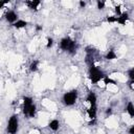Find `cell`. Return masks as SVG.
Wrapping results in <instances>:
<instances>
[{"instance_id": "1", "label": "cell", "mask_w": 134, "mask_h": 134, "mask_svg": "<svg viewBox=\"0 0 134 134\" xmlns=\"http://www.w3.org/2000/svg\"><path fill=\"white\" fill-rule=\"evenodd\" d=\"M106 76V74L94 64L89 66V80L91 82V84H97L100 80H104V77Z\"/></svg>"}, {"instance_id": "2", "label": "cell", "mask_w": 134, "mask_h": 134, "mask_svg": "<svg viewBox=\"0 0 134 134\" xmlns=\"http://www.w3.org/2000/svg\"><path fill=\"white\" fill-rule=\"evenodd\" d=\"M76 98H77V90L73 89V90H70L68 92H65L63 94L62 100H63V104L65 106L70 107V106H73L75 104Z\"/></svg>"}, {"instance_id": "3", "label": "cell", "mask_w": 134, "mask_h": 134, "mask_svg": "<svg viewBox=\"0 0 134 134\" xmlns=\"http://www.w3.org/2000/svg\"><path fill=\"white\" fill-rule=\"evenodd\" d=\"M19 129V119H18V115L17 114H13L7 121V127H6V131L8 134H16L18 132Z\"/></svg>"}, {"instance_id": "4", "label": "cell", "mask_w": 134, "mask_h": 134, "mask_svg": "<svg viewBox=\"0 0 134 134\" xmlns=\"http://www.w3.org/2000/svg\"><path fill=\"white\" fill-rule=\"evenodd\" d=\"M22 99H23V114L25 116H28V112H29L30 107L34 104V100L30 96H23Z\"/></svg>"}, {"instance_id": "5", "label": "cell", "mask_w": 134, "mask_h": 134, "mask_svg": "<svg viewBox=\"0 0 134 134\" xmlns=\"http://www.w3.org/2000/svg\"><path fill=\"white\" fill-rule=\"evenodd\" d=\"M5 20L8 22V23H16L19 19H18V14L14 10H8L6 14H5Z\"/></svg>"}, {"instance_id": "6", "label": "cell", "mask_w": 134, "mask_h": 134, "mask_svg": "<svg viewBox=\"0 0 134 134\" xmlns=\"http://www.w3.org/2000/svg\"><path fill=\"white\" fill-rule=\"evenodd\" d=\"M71 42H72V39H70L69 37H65V38H63V39L61 40V42H60V48H61L62 50L68 51Z\"/></svg>"}, {"instance_id": "7", "label": "cell", "mask_w": 134, "mask_h": 134, "mask_svg": "<svg viewBox=\"0 0 134 134\" xmlns=\"http://www.w3.org/2000/svg\"><path fill=\"white\" fill-rule=\"evenodd\" d=\"M86 100L90 104V106H96V94L92 91H90L88 94H87V97H86Z\"/></svg>"}, {"instance_id": "8", "label": "cell", "mask_w": 134, "mask_h": 134, "mask_svg": "<svg viewBox=\"0 0 134 134\" xmlns=\"http://www.w3.org/2000/svg\"><path fill=\"white\" fill-rule=\"evenodd\" d=\"M96 112H97L96 106H90V107L87 109V114H88L90 120H91V119H96Z\"/></svg>"}, {"instance_id": "9", "label": "cell", "mask_w": 134, "mask_h": 134, "mask_svg": "<svg viewBox=\"0 0 134 134\" xmlns=\"http://www.w3.org/2000/svg\"><path fill=\"white\" fill-rule=\"evenodd\" d=\"M48 128L52 131H58L60 128V121L58 119H52L48 122Z\"/></svg>"}, {"instance_id": "10", "label": "cell", "mask_w": 134, "mask_h": 134, "mask_svg": "<svg viewBox=\"0 0 134 134\" xmlns=\"http://www.w3.org/2000/svg\"><path fill=\"white\" fill-rule=\"evenodd\" d=\"M128 19H129V14L128 13H122L120 16L117 17V23L120 24V25H125Z\"/></svg>"}, {"instance_id": "11", "label": "cell", "mask_w": 134, "mask_h": 134, "mask_svg": "<svg viewBox=\"0 0 134 134\" xmlns=\"http://www.w3.org/2000/svg\"><path fill=\"white\" fill-rule=\"evenodd\" d=\"M27 4V6L30 8V9H34V10H37L38 9V6L40 5V1L39 0H31V1H26L25 2Z\"/></svg>"}, {"instance_id": "12", "label": "cell", "mask_w": 134, "mask_h": 134, "mask_svg": "<svg viewBox=\"0 0 134 134\" xmlns=\"http://www.w3.org/2000/svg\"><path fill=\"white\" fill-rule=\"evenodd\" d=\"M27 24H28V22H27V21H25V20H18L16 23H14V24H13V26H14L15 28H17V29H20V28L25 27Z\"/></svg>"}, {"instance_id": "13", "label": "cell", "mask_w": 134, "mask_h": 134, "mask_svg": "<svg viewBox=\"0 0 134 134\" xmlns=\"http://www.w3.org/2000/svg\"><path fill=\"white\" fill-rule=\"evenodd\" d=\"M126 111L128 112V114L130 115V117H134V105L129 102L127 104V107H126Z\"/></svg>"}, {"instance_id": "14", "label": "cell", "mask_w": 134, "mask_h": 134, "mask_svg": "<svg viewBox=\"0 0 134 134\" xmlns=\"http://www.w3.org/2000/svg\"><path fill=\"white\" fill-rule=\"evenodd\" d=\"M116 58H117V55H116V53H115V51H114L113 49H110V50L106 53V55H105V59H106V60H109V61L115 60Z\"/></svg>"}, {"instance_id": "15", "label": "cell", "mask_w": 134, "mask_h": 134, "mask_svg": "<svg viewBox=\"0 0 134 134\" xmlns=\"http://www.w3.org/2000/svg\"><path fill=\"white\" fill-rule=\"evenodd\" d=\"M76 48H77L76 42H75L74 40H72V42H71V44H70V47H69V49H68V52L73 55V54L76 52Z\"/></svg>"}, {"instance_id": "16", "label": "cell", "mask_w": 134, "mask_h": 134, "mask_svg": "<svg viewBox=\"0 0 134 134\" xmlns=\"http://www.w3.org/2000/svg\"><path fill=\"white\" fill-rule=\"evenodd\" d=\"M38 66H39V61L35 60V61H32V62L30 63V65H29V70H30L31 72H36V71L38 70Z\"/></svg>"}, {"instance_id": "17", "label": "cell", "mask_w": 134, "mask_h": 134, "mask_svg": "<svg viewBox=\"0 0 134 134\" xmlns=\"http://www.w3.org/2000/svg\"><path fill=\"white\" fill-rule=\"evenodd\" d=\"M36 110H37L36 105H35V104H32V106L30 107L29 112H28V117H29V118H34V117L36 116Z\"/></svg>"}, {"instance_id": "18", "label": "cell", "mask_w": 134, "mask_h": 134, "mask_svg": "<svg viewBox=\"0 0 134 134\" xmlns=\"http://www.w3.org/2000/svg\"><path fill=\"white\" fill-rule=\"evenodd\" d=\"M103 81H104V83H105V85H106V86H107V85H110V84H111V85H116V82H115L114 80L110 79L108 75H106V76L104 77V80H103Z\"/></svg>"}, {"instance_id": "19", "label": "cell", "mask_w": 134, "mask_h": 134, "mask_svg": "<svg viewBox=\"0 0 134 134\" xmlns=\"http://www.w3.org/2000/svg\"><path fill=\"white\" fill-rule=\"evenodd\" d=\"M106 20H107L108 23H115V22H117V17H115V16H108L106 18Z\"/></svg>"}, {"instance_id": "20", "label": "cell", "mask_w": 134, "mask_h": 134, "mask_svg": "<svg viewBox=\"0 0 134 134\" xmlns=\"http://www.w3.org/2000/svg\"><path fill=\"white\" fill-rule=\"evenodd\" d=\"M128 77L130 81H134V67L128 70Z\"/></svg>"}, {"instance_id": "21", "label": "cell", "mask_w": 134, "mask_h": 134, "mask_svg": "<svg viewBox=\"0 0 134 134\" xmlns=\"http://www.w3.org/2000/svg\"><path fill=\"white\" fill-rule=\"evenodd\" d=\"M53 45V39L50 38V37H47V43H46V48H50L51 46Z\"/></svg>"}, {"instance_id": "22", "label": "cell", "mask_w": 134, "mask_h": 134, "mask_svg": "<svg viewBox=\"0 0 134 134\" xmlns=\"http://www.w3.org/2000/svg\"><path fill=\"white\" fill-rule=\"evenodd\" d=\"M96 4H97V8H98V9H104V8H105V2H104V1L97 0Z\"/></svg>"}, {"instance_id": "23", "label": "cell", "mask_w": 134, "mask_h": 134, "mask_svg": "<svg viewBox=\"0 0 134 134\" xmlns=\"http://www.w3.org/2000/svg\"><path fill=\"white\" fill-rule=\"evenodd\" d=\"M114 8H115L114 10H115V13L117 14V16H120V15H121V10H120V5L118 4V5H116V6L114 7Z\"/></svg>"}, {"instance_id": "24", "label": "cell", "mask_w": 134, "mask_h": 134, "mask_svg": "<svg viewBox=\"0 0 134 134\" xmlns=\"http://www.w3.org/2000/svg\"><path fill=\"white\" fill-rule=\"evenodd\" d=\"M111 114H112V108H107V110H106V116L109 117Z\"/></svg>"}, {"instance_id": "25", "label": "cell", "mask_w": 134, "mask_h": 134, "mask_svg": "<svg viewBox=\"0 0 134 134\" xmlns=\"http://www.w3.org/2000/svg\"><path fill=\"white\" fill-rule=\"evenodd\" d=\"M79 4H80V7H81V8H84L85 5H86V2H85V1H80Z\"/></svg>"}, {"instance_id": "26", "label": "cell", "mask_w": 134, "mask_h": 134, "mask_svg": "<svg viewBox=\"0 0 134 134\" xmlns=\"http://www.w3.org/2000/svg\"><path fill=\"white\" fill-rule=\"evenodd\" d=\"M128 132H129V134H134V125L130 127V129H129Z\"/></svg>"}, {"instance_id": "27", "label": "cell", "mask_w": 134, "mask_h": 134, "mask_svg": "<svg viewBox=\"0 0 134 134\" xmlns=\"http://www.w3.org/2000/svg\"><path fill=\"white\" fill-rule=\"evenodd\" d=\"M43 29V27H42V25H37L36 26V30H38V31H40V30H42Z\"/></svg>"}]
</instances>
